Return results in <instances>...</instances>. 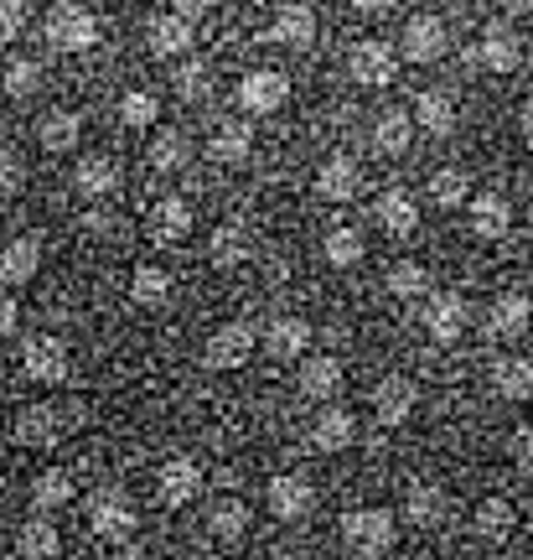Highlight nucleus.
I'll use <instances>...</instances> for the list:
<instances>
[{
	"instance_id": "f257e3e1",
	"label": "nucleus",
	"mask_w": 533,
	"mask_h": 560,
	"mask_svg": "<svg viewBox=\"0 0 533 560\" xmlns=\"http://www.w3.org/2000/svg\"><path fill=\"white\" fill-rule=\"evenodd\" d=\"M42 37H47L52 52H88V47L99 42V16L73 5V0H58V5L42 16Z\"/></svg>"
},
{
	"instance_id": "f03ea898",
	"label": "nucleus",
	"mask_w": 533,
	"mask_h": 560,
	"mask_svg": "<svg viewBox=\"0 0 533 560\" xmlns=\"http://www.w3.org/2000/svg\"><path fill=\"white\" fill-rule=\"evenodd\" d=\"M342 545L368 560L389 556V545H394V514L389 509H353V514H342Z\"/></svg>"
},
{
	"instance_id": "7ed1b4c3",
	"label": "nucleus",
	"mask_w": 533,
	"mask_h": 560,
	"mask_svg": "<svg viewBox=\"0 0 533 560\" xmlns=\"http://www.w3.org/2000/svg\"><path fill=\"white\" fill-rule=\"evenodd\" d=\"M285 94H291V79L275 73V68H249L234 89V100L244 115H275L280 104H285Z\"/></svg>"
},
{
	"instance_id": "20e7f679",
	"label": "nucleus",
	"mask_w": 533,
	"mask_h": 560,
	"mask_svg": "<svg viewBox=\"0 0 533 560\" xmlns=\"http://www.w3.org/2000/svg\"><path fill=\"white\" fill-rule=\"evenodd\" d=\"M88 524H94V535H104V540H125V535H135L140 514L119 488H99V493H88Z\"/></svg>"
},
{
	"instance_id": "39448f33",
	"label": "nucleus",
	"mask_w": 533,
	"mask_h": 560,
	"mask_svg": "<svg viewBox=\"0 0 533 560\" xmlns=\"http://www.w3.org/2000/svg\"><path fill=\"white\" fill-rule=\"evenodd\" d=\"M466 68H482V73H518L523 68V42L513 32H482V37L466 47Z\"/></svg>"
},
{
	"instance_id": "423d86ee",
	"label": "nucleus",
	"mask_w": 533,
	"mask_h": 560,
	"mask_svg": "<svg viewBox=\"0 0 533 560\" xmlns=\"http://www.w3.org/2000/svg\"><path fill=\"white\" fill-rule=\"evenodd\" d=\"M21 369H26V380L37 384H62L68 380V342L52 338V332L26 338L21 342Z\"/></svg>"
},
{
	"instance_id": "0eeeda50",
	"label": "nucleus",
	"mask_w": 533,
	"mask_h": 560,
	"mask_svg": "<svg viewBox=\"0 0 533 560\" xmlns=\"http://www.w3.org/2000/svg\"><path fill=\"white\" fill-rule=\"evenodd\" d=\"M347 73H353L357 83H368V89H389L394 73H399V52L389 47V42H378V37L357 42L353 52H347Z\"/></svg>"
},
{
	"instance_id": "6e6552de",
	"label": "nucleus",
	"mask_w": 533,
	"mask_h": 560,
	"mask_svg": "<svg viewBox=\"0 0 533 560\" xmlns=\"http://www.w3.org/2000/svg\"><path fill=\"white\" fill-rule=\"evenodd\" d=\"M466 322H472V306L461 291H440V296L425 301V332H430L440 348H451L461 332H466Z\"/></svg>"
},
{
	"instance_id": "1a4fd4ad",
	"label": "nucleus",
	"mask_w": 533,
	"mask_h": 560,
	"mask_svg": "<svg viewBox=\"0 0 533 560\" xmlns=\"http://www.w3.org/2000/svg\"><path fill=\"white\" fill-rule=\"evenodd\" d=\"M446 47H451V32H446V21L440 16H410L404 21V32H399V52H404L410 62L446 58Z\"/></svg>"
},
{
	"instance_id": "9d476101",
	"label": "nucleus",
	"mask_w": 533,
	"mask_h": 560,
	"mask_svg": "<svg viewBox=\"0 0 533 560\" xmlns=\"http://www.w3.org/2000/svg\"><path fill=\"white\" fill-rule=\"evenodd\" d=\"M202 493V467L192 457H166L156 472V499L166 509H181V503H192Z\"/></svg>"
},
{
	"instance_id": "9b49d317",
	"label": "nucleus",
	"mask_w": 533,
	"mask_h": 560,
	"mask_svg": "<svg viewBox=\"0 0 533 560\" xmlns=\"http://www.w3.org/2000/svg\"><path fill=\"white\" fill-rule=\"evenodd\" d=\"M254 353V327L249 322H228V327H217L208 348H202V363L208 369H238V363Z\"/></svg>"
},
{
	"instance_id": "f8f14e48",
	"label": "nucleus",
	"mask_w": 533,
	"mask_h": 560,
	"mask_svg": "<svg viewBox=\"0 0 533 560\" xmlns=\"http://www.w3.org/2000/svg\"><path fill=\"white\" fill-rule=\"evenodd\" d=\"M264 499H270V514H275V520H306V514L317 509V493H311V482L296 478V472H280V478H270Z\"/></svg>"
},
{
	"instance_id": "ddd939ff",
	"label": "nucleus",
	"mask_w": 533,
	"mask_h": 560,
	"mask_svg": "<svg viewBox=\"0 0 533 560\" xmlns=\"http://www.w3.org/2000/svg\"><path fill=\"white\" fill-rule=\"evenodd\" d=\"M374 219L383 234H394V240H410L419 229V202L404 192V187H389V192H378L374 198Z\"/></svg>"
},
{
	"instance_id": "4468645a",
	"label": "nucleus",
	"mask_w": 533,
	"mask_h": 560,
	"mask_svg": "<svg viewBox=\"0 0 533 560\" xmlns=\"http://www.w3.org/2000/svg\"><path fill=\"white\" fill-rule=\"evenodd\" d=\"M374 416H378V425H404V420L415 416V384L404 380V374H383L374 384Z\"/></svg>"
},
{
	"instance_id": "2eb2a0df",
	"label": "nucleus",
	"mask_w": 533,
	"mask_h": 560,
	"mask_svg": "<svg viewBox=\"0 0 533 560\" xmlns=\"http://www.w3.org/2000/svg\"><path fill=\"white\" fill-rule=\"evenodd\" d=\"M145 47H151L156 58H181V52H192V21L177 16V11L151 16L145 21Z\"/></svg>"
},
{
	"instance_id": "dca6fc26",
	"label": "nucleus",
	"mask_w": 533,
	"mask_h": 560,
	"mask_svg": "<svg viewBox=\"0 0 533 560\" xmlns=\"http://www.w3.org/2000/svg\"><path fill=\"white\" fill-rule=\"evenodd\" d=\"M529 317H533L529 296H523V291H502V296H493V306H487V338H497V342L523 338Z\"/></svg>"
},
{
	"instance_id": "f3484780",
	"label": "nucleus",
	"mask_w": 533,
	"mask_h": 560,
	"mask_svg": "<svg viewBox=\"0 0 533 560\" xmlns=\"http://www.w3.org/2000/svg\"><path fill=\"white\" fill-rule=\"evenodd\" d=\"M357 161L353 156H327L317 166V177H311V192H317L321 202H347L357 198Z\"/></svg>"
},
{
	"instance_id": "a211bd4d",
	"label": "nucleus",
	"mask_w": 533,
	"mask_h": 560,
	"mask_svg": "<svg viewBox=\"0 0 533 560\" xmlns=\"http://www.w3.org/2000/svg\"><path fill=\"white\" fill-rule=\"evenodd\" d=\"M466 208H472L476 240H502L513 229V202L502 198V192H476V198H466Z\"/></svg>"
},
{
	"instance_id": "6ab92c4d",
	"label": "nucleus",
	"mask_w": 533,
	"mask_h": 560,
	"mask_svg": "<svg viewBox=\"0 0 533 560\" xmlns=\"http://www.w3.org/2000/svg\"><path fill=\"white\" fill-rule=\"evenodd\" d=\"M42 265V240L37 234H21V240L0 244V285H26Z\"/></svg>"
},
{
	"instance_id": "aec40b11",
	"label": "nucleus",
	"mask_w": 533,
	"mask_h": 560,
	"mask_svg": "<svg viewBox=\"0 0 533 560\" xmlns=\"http://www.w3.org/2000/svg\"><path fill=\"white\" fill-rule=\"evenodd\" d=\"M254 151V130L244 120H217L213 136H208V161H217V166H238V161Z\"/></svg>"
},
{
	"instance_id": "412c9836",
	"label": "nucleus",
	"mask_w": 533,
	"mask_h": 560,
	"mask_svg": "<svg viewBox=\"0 0 533 560\" xmlns=\"http://www.w3.org/2000/svg\"><path fill=\"white\" fill-rule=\"evenodd\" d=\"M415 130H425V136H435V140H446L455 130V104H451V94H440V89H419L415 94Z\"/></svg>"
},
{
	"instance_id": "4be33fe9",
	"label": "nucleus",
	"mask_w": 533,
	"mask_h": 560,
	"mask_svg": "<svg viewBox=\"0 0 533 560\" xmlns=\"http://www.w3.org/2000/svg\"><path fill=\"white\" fill-rule=\"evenodd\" d=\"M151 229H156L161 244H177L192 234V202L181 198V192H166V198L151 202Z\"/></svg>"
},
{
	"instance_id": "5701e85b",
	"label": "nucleus",
	"mask_w": 533,
	"mask_h": 560,
	"mask_svg": "<svg viewBox=\"0 0 533 560\" xmlns=\"http://www.w3.org/2000/svg\"><path fill=\"white\" fill-rule=\"evenodd\" d=\"M357 436V420L353 410H342V405H327V410H317V420H311V446L317 452H342V446H353Z\"/></svg>"
},
{
	"instance_id": "b1692460",
	"label": "nucleus",
	"mask_w": 533,
	"mask_h": 560,
	"mask_svg": "<svg viewBox=\"0 0 533 560\" xmlns=\"http://www.w3.org/2000/svg\"><path fill=\"white\" fill-rule=\"evenodd\" d=\"M264 37L280 42V47H296V52H300V47H311V42H317V16H311L306 5H296V0H291V5H285V11L264 26Z\"/></svg>"
},
{
	"instance_id": "393cba45",
	"label": "nucleus",
	"mask_w": 533,
	"mask_h": 560,
	"mask_svg": "<svg viewBox=\"0 0 533 560\" xmlns=\"http://www.w3.org/2000/svg\"><path fill=\"white\" fill-rule=\"evenodd\" d=\"M296 389L306 395V400H332L336 389H342V363H336L332 353L306 359L300 363V374H296Z\"/></svg>"
},
{
	"instance_id": "a878e982",
	"label": "nucleus",
	"mask_w": 533,
	"mask_h": 560,
	"mask_svg": "<svg viewBox=\"0 0 533 560\" xmlns=\"http://www.w3.org/2000/svg\"><path fill=\"white\" fill-rule=\"evenodd\" d=\"M487 380H493V389L502 400H529L533 395V363L518 359V353H502V359H493Z\"/></svg>"
},
{
	"instance_id": "bb28decb",
	"label": "nucleus",
	"mask_w": 533,
	"mask_h": 560,
	"mask_svg": "<svg viewBox=\"0 0 533 560\" xmlns=\"http://www.w3.org/2000/svg\"><path fill=\"white\" fill-rule=\"evenodd\" d=\"M306 342H311V322L306 317H275L264 327V348H270V359H300L306 353Z\"/></svg>"
},
{
	"instance_id": "cd10ccee",
	"label": "nucleus",
	"mask_w": 533,
	"mask_h": 560,
	"mask_svg": "<svg viewBox=\"0 0 533 560\" xmlns=\"http://www.w3.org/2000/svg\"><path fill=\"white\" fill-rule=\"evenodd\" d=\"M119 187V166L109 156H83L73 166V192L79 198H109Z\"/></svg>"
},
{
	"instance_id": "c85d7f7f",
	"label": "nucleus",
	"mask_w": 533,
	"mask_h": 560,
	"mask_svg": "<svg viewBox=\"0 0 533 560\" xmlns=\"http://www.w3.org/2000/svg\"><path fill=\"white\" fill-rule=\"evenodd\" d=\"M410 140H415V120H410L404 109H383V115L374 120V151L378 156H404Z\"/></svg>"
},
{
	"instance_id": "c756f323",
	"label": "nucleus",
	"mask_w": 533,
	"mask_h": 560,
	"mask_svg": "<svg viewBox=\"0 0 533 560\" xmlns=\"http://www.w3.org/2000/svg\"><path fill=\"white\" fill-rule=\"evenodd\" d=\"M83 136V120L73 115V109H47L37 120V145L42 151H73Z\"/></svg>"
},
{
	"instance_id": "7c9ffc66",
	"label": "nucleus",
	"mask_w": 533,
	"mask_h": 560,
	"mask_svg": "<svg viewBox=\"0 0 533 560\" xmlns=\"http://www.w3.org/2000/svg\"><path fill=\"white\" fill-rule=\"evenodd\" d=\"M58 425H62L58 405H32V410L16 416V441L21 446H52V441H58Z\"/></svg>"
},
{
	"instance_id": "2f4dec72",
	"label": "nucleus",
	"mask_w": 533,
	"mask_h": 560,
	"mask_svg": "<svg viewBox=\"0 0 533 560\" xmlns=\"http://www.w3.org/2000/svg\"><path fill=\"white\" fill-rule=\"evenodd\" d=\"M73 478L62 472V467H47V472H37L32 478V509H42V514H58V509H68L73 503Z\"/></svg>"
},
{
	"instance_id": "473e14b6",
	"label": "nucleus",
	"mask_w": 533,
	"mask_h": 560,
	"mask_svg": "<svg viewBox=\"0 0 533 560\" xmlns=\"http://www.w3.org/2000/svg\"><path fill=\"white\" fill-rule=\"evenodd\" d=\"M446 509H451V499H446L440 488H430V482H419V488H410V493H404V520L415 524V529L440 524V520H446Z\"/></svg>"
},
{
	"instance_id": "72a5a7b5",
	"label": "nucleus",
	"mask_w": 533,
	"mask_h": 560,
	"mask_svg": "<svg viewBox=\"0 0 533 560\" xmlns=\"http://www.w3.org/2000/svg\"><path fill=\"white\" fill-rule=\"evenodd\" d=\"M58 550H62V535L47 520H26L16 529V556L21 560H58Z\"/></svg>"
},
{
	"instance_id": "f704fd0d",
	"label": "nucleus",
	"mask_w": 533,
	"mask_h": 560,
	"mask_svg": "<svg viewBox=\"0 0 533 560\" xmlns=\"http://www.w3.org/2000/svg\"><path fill=\"white\" fill-rule=\"evenodd\" d=\"M151 172H161V177H177L181 166L192 161V145H187V136L181 130H161L156 140H151Z\"/></svg>"
},
{
	"instance_id": "c9c22d12",
	"label": "nucleus",
	"mask_w": 533,
	"mask_h": 560,
	"mask_svg": "<svg viewBox=\"0 0 533 560\" xmlns=\"http://www.w3.org/2000/svg\"><path fill=\"white\" fill-rule=\"evenodd\" d=\"M383 285H389V296H399V301H419L425 291H430V270L415 265V260H399V265H389Z\"/></svg>"
},
{
	"instance_id": "e433bc0d",
	"label": "nucleus",
	"mask_w": 533,
	"mask_h": 560,
	"mask_svg": "<svg viewBox=\"0 0 533 560\" xmlns=\"http://www.w3.org/2000/svg\"><path fill=\"white\" fill-rule=\"evenodd\" d=\"M425 192H430V202H440V208H461V202L472 198V177H466L461 166H440Z\"/></svg>"
},
{
	"instance_id": "4c0bfd02",
	"label": "nucleus",
	"mask_w": 533,
	"mask_h": 560,
	"mask_svg": "<svg viewBox=\"0 0 533 560\" xmlns=\"http://www.w3.org/2000/svg\"><path fill=\"white\" fill-rule=\"evenodd\" d=\"M321 255H327V265L347 270V265L363 260V234L347 229V223H336V229H327V240H321Z\"/></svg>"
},
{
	"instance_id": "58836bf2",
	"label": "nucleus",
	"mask_w": 533,
	"mask_h": 560,
	"mask_svg": "<svg viewBox=\"0 0 533 560\" xmlns=\"http://www.w3.org/2000/svg\"><path fill=\"white\" fill-rule=\"evenodd\" d=\"M513 524H518V514L508 499H482V509H476V535L482 540H508Z\"/></svg>"
},
{
	"instance_id": "ea45409f",
	"label": "nucleus",
	"mask_w": 533,
	"mask_h": 560,
	"mask_svg": "<svg viewBox=\"0 0 533 560\" xmlns=\"http://www.w3.org/2000/svg\"><path fill=\"white\" fill-rule=\"evenodd\" d=\"M119 125H125V130H151V125H156V115H161V104H156V94H151V89H130V94H125V100H119Z\"/></svg>"
},
{
	"instance_id": "a19ab883",
	"label": "nucleus",
	"mask_w": 533,
	"mask_h": 560,
	"mask_svg": "<svg viewBox=\"0 0 533 560\" xmlns=\"http://www.w3.org/2000/svg\"><path fill=\"white\" fill-rule=\"evenodd\" d=\"M166 296H171V276H166L161 265H140L135 276H130V301H140V306H161Z\"/></svg>"
},
{
	"instance_id": "79ce46f5",
	"label": "nucleus",
	"mask_w": 533,
	"mask_h": 560,
	"mask_svg": "<svg viewBox=\"0 0 533 560\" xmlns=\"http://www.w3.org/2000/svg\"><path fill=\"white\" fill-rule=\"evenodd\" d=\"M208 529L223 535V540H238V535L249 529V509H244L238 499H217L213 509H208Z\"/></svg>"
},
{
	"instance_id": "37998d69",
	"label": "nucleus",
	"mask_w": 533,
	"mask_h": 560,
	"mask_svg": "<svg viewBox=\"0 0 533 560\" xmlns=\"http://www.w3.org/2000/svg\"><path fill=\"white\" fill-rule=\"evenodd\" d=\"M0 83H5L11 100H32V94L42 89V68L32 58H11L5 62V73H0Z\"/></svg>"
},
{
	"instance_id": "c03bdc74",
	"label": "nucleus",
	"mask_w": 533,
	"mask_h": 560,
	"mask_svg": "<svg viewBox=\"0 0 533 560\" xmlns=\"http://www.w3.org/2000/svg\"><path fill=\"white\" fill-rule=\"evenodd\" d=\"M171 89H177L187 104H192V100H208V94H213V73H208V62H202V58L181 62L177 73H171Z\"/></svg>"
},
{
	"instance_id": "a18cd8bd",
	"label": "nucleus",
	"mask_w": 533,
	"mask_h": 560,
	"mask_svg": "<svg viewBox=\"0 0 533 560\" xmlns=\"http://www.w3.org/2000/svg\"><path fill=\"white\" fill-rule=\"evenodd\" d=\"M208 249H213L217 270H234V265L249 260V244H244V234H238V229H228V223H223V229H213V244H208Z\"/></svg>"
},
{
	"instance_id": "49530a36",
	"label": "nucleus",
	"mask_w": 533,
	"mask_h": 560,
	"mask_svg": "<svg viewBox=\"0 0 533 560\" xmlns=\"http://www.w3.org/2000/svg\"><path fill=\"white\" fill-rule=\"evenodd\" d=\"M26 32V0H0V42H16Z\"/></svg>"
},
{
	"instance_id": "de8ad7c7",
	"label": "nucleus",
	"mask_w": 533,
	"mask_h": 560,
	"mask_svg": "<svg viewBox=\"0 0 533 560\" xmlns=\"http://www.w3.org/2000/svg\"><path fill=\"white\" fill-rule=\"evenodd\" d=\"M508 452H513L518 472H529V478H533V425H518L513 441H508Z\"/></svg>"
},
{
	"instance_id": "09e8293b",
	"label": "nucleus",
	"mask_w": 533,
	"mask_h": 560,
	"mask_svg": "<svg viewBox=\"0 0 533 560\" xmlns=\"http://www.w3.org/2000/svg\"><path fill=\"white\" fill-rule=\"evenodd\" d=\"M21 177H26V172H21V161L11 156V151H0V192H16Z\"/></svg>"
},
{
	"instance_id": "8fccbe9b",
	"label": "nucleus",
	"mask_w": 533,
	"mask_h": 560,
	"mask_svg": "<svg viewBox=\"0 0 533 560\" xmlns=\"http://www.w3.org/2000/svg\"><path fill=\"white\" fill-rule=\"evenodd\" d=\"M16 322H21V306L0 291V338H11V332H16Z\"/></svg>"
},
{
	"instance_id": "3c124183",
	"label": "nucleus",
	"mask_w": 533,
	"mask_h": 560,
	"mask_svg": "<svg viewBox=\"0 0 533 560\" xmlns=\"http://www.w3.org/2000/svg\"><path fill=\"white\" fill-rule=\"evenodd\" d=\"M217 0H171V11H177V16H187V21H198V16H208V11H213Z\"/></svg>"
},
{
	"instance_id": "603ef678",
	"label": "nucleus",
	"mask_w": 533,
	"mask_h": 560,
	"mask_svg": "<svg viewBox=\"0 0 533 560\" xmlns=\"http://www.w3.org/2000/svg\"><path fill=\"white\" fill-rule=\"evenodd\" d=\"M399 0H353V11H363V16H389Z\"/></svg>"
},
{
	"instance_id": "864d4df0",
	"label": "nucleus",
	"mask_w": 533,
	"mask_h": 560,
	"mask_svg": "<svg viewBox=\"0 0 533 560\" xmlns=\"http://www.w3.org/2000/svg\"><path fill=\"white\" fill-rule=\"evenodd\" d=\"M83 229H88V234H104V229H109V213H99V208L83 213Z\"/></svg>"
},
{
	"instance_id": "5fc2aeb1",
	"label": "nucleus",
	"mask_w": 533,
	"mask_h": 560,
	"mask_svg": "<svg viewBox=\"0 0 533 560\" xmlns=\"http://www.w3.org/2000/svg\"><path fill=\"white\" fill-rule=\"evenodd\" d=\"M518 130H523V140L533 145V100L523 104V109H518Z\"/></svg>"
},
{
	"instance_id": "6e6d98bb",
	"label": "nucleus",
	"mask_w": 533,
	"mask_h": 560,
	"mask_svg": "<svg viewBox=\"0 0 533 560\" xmlns=\"http://www.w3.org/2000/svg\"><path fill=\"white\" fill-rule=\"evenodd\" d=\"M508 16H533V0H497Z\"/></svg>"
},
{
	"instance_id": "4d7b16f0",
	"label": "nucleus",
	"mask_w": 533,
	"mask_h": 560,
	"mask_svg": "<svg viewBox=\"0 0 533 560\" xmlns=\"http://www.w3.org/2000/svg\"><path fill=\"white\" fill-rule=\"evenodd\" d=\"M285 276H291V265L275 255V260H270V270H264V280H285Z\"/></svg>"
},
{
	"instance_id": "13d9d810",
	"label": "nucleus",
	"mask_w": 533,
	"mask_h": 560,
	"mask_svg": "<svg viewBox=\"0 0 533 560\" xmlns=\"http://www.w3.org/2000/svg\"><path fill=\"white\" fill-rule=\"evenodd\" d=\"M104 560H145V556H140L135 545H125V550H109V556H104Z\"/></svg>"
},
{
	"instance_id": "bf43d9fd",
	"label": "nucleus",
	"mask_w": 533,
	"mask_h": 560,
	"mask_svg": "<svg viewBox=\"0 0 533 560\" xmlns=\"http://www.w3.org/2000/svg\"><path fill=\"white\" fill-rule=\"evenodd\" d=\"M0 560H21V556H0Z\"/></svg>"
},
{
	"instance_id": "052dcab7",
	"label": "nucleus",
	"mask_w": 533,
	"mask_h": 560,
	"mask_svg": "<svg viewBox=\"0 0 533 560\" xmlns=\"http://www.w3.org/2000/svg\"><path fill=\"white\" fill-rule=\"evenodd\" d=\"M296 5H311V0H296Z\"/></svg>"
}]
</instances>
